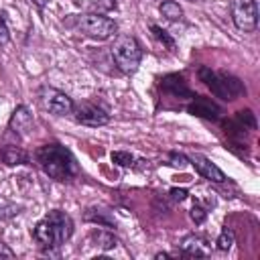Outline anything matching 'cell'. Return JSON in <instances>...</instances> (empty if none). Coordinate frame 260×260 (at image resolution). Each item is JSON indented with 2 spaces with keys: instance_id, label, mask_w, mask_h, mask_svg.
I'll use <instances>...</instances> for the list:
<instances>
[{
  "instance_id": "obj_25",
  "label": "cell",
  "mask_w": 260,
  "mask_h": 260,
  "mask_svg": "<svg viewBox=\"0 0 260 260\" xmlns=\"http://www.w3.org/2000/svg\"><path fill=\"white\" fill-rule=\"evenodd\" d=\"M8 39H10L8 28H6L4 20H0V47H2V45H6V43H8Z\"/></svg>"
},
{
  "instance_id": "obj_2",
  "label": "cell",
  "mask_w": 260,
  "mask_h": 260,
  "mask_svg": "<svg viewBox=\"0 0 260 260\" xmlns=\"http://www.w3.org/2000/svg\"><path fill=\"white\" fill-rule=\"evenodd\" d=\"M35 158L43 173L55 181H69L77 175V162L73 154L61 144H45L35 152Z\"/></svg>"
},
{
  "instance_id": "obj_13",
  "label": "cell",
  "mask_w": 260,
  "mask_h": 260,
  "mask_svg": "<svg viewBox=\"0 0 260 260\" xmlns=\"http://www.w3.org/2000/svg\"><path fill=\"white\" fill-rule=\"evenodd\" d=\"M160 87H162L165 91L177 95V98H193V93H191V89L187 87L185 79H183L181 75H177V73L165 75L162 81H160Z\"/></svg>"
},
{
  "instance_id": "obj_19",
  "label": "cell",
  "mask_w": 260,
  "mask_h": 260,
  "mask_svg": "<svg viewBox=\"0 0 260 260\" xmlns=\"http://www.w3.org/2000/svg\"><path fill=\"white\" fill-rule=\"evenodd\" d=\"M110 156H112V162H116L118 167H130L134 162V156L130 152H126V150H116Z\"/></svg>"
},
{
  "instance_id": "obj_7",
  "label": "cell",
  "mask_w": 260,
  "mask_h": 260,
  "mask_svg": "<svg viewBox=\"0 0 260 260\" xmlns=\"http://www.w3.org/2000/svg\"><path fill=\"white\" fill-rule=\"evenodd\" d=\"M41 100H43V106L51 114H55V116H69V114H73V108H75L73 100L67 93H63V91H59L55 87H45L43 93H41Z\"/></svg>"
},
{
  "instance_id": "obj_6",
  "label": "cell",
  "mask_w": 260,
  "mask_h": 260,
  "mask_svg": "<svg viewBox=\"0 0 260 260\" xmlns=\"http://www.w3.org/2000/svg\"><path fill=\"white\" fill-rule=\"evenodd\" d=\"M230 12L236 28L244 32H252L258 26V6L256 0H232Z\"/></svg>"
},
{
  "instance_id": "obj_17",
  "label": "cell",
  "mask_w": 260,
  "mask_h": 260,
  "mask_svg": "<svg viewBox=\"0 0 260 260\" xmlns=\"http://www.w3.org/2000/svg\"><path fill=\"white\" fill-rule=\"evenodd\" d=\"M150 30H152V35H154V39L158 41V43H162L167 49H175V41L167 35V30H162L160 26H156V24H152L150 26Z\"/></svg>"
},
{
  "instance_id": "obj_24",
  "label": "cell",
  "mask_w": 260,
  "mask_h": 260,
  "mask_svg": "<svg viewBox=\"0 0 260 260\" xmlns=\"http://www.w3.org/2000/svg\"><path fill=\"white\" fill-rule=\"evenodd\" d=\"M169 195H171L175 201H185L189 193H187V189H177V187H175V189H171V191H169Z\"/></svg>"
},
{
  "instance_id": "obj_1",
  "label": "cell",
  "mask_w": 260,
  "mask_h": 260,
  "mask_svg": "<svg viewBox=\"0 0 260 260\" xmlns=\"http://www.w3.org/2000/svg\"><path fill=\"white\" fill-rule=\"evenodd\" d=\"M73 234V219L61 209L49 211L32 230V238L43 252H53Z\"/></svg>"
},
{
  "instance_id": "obj_3",
  "label": "cell",
  "mask_w": 260,
  "mask_h": 260,
  "mask_svg": "<svg viewBox=\"0 0 260 260\" xmlns=\"http://www.w3.org/2000/svg\"><path fill=\"white\" fill-rule=\"evenodd\" d=\"M199 79L211 89L213 95L221 98V100H236L244 93V85L238 77L225 73V71H213L209 67H201L199 69Z\"/></svg>"
},
{
  "instance_id": "obj_21",
  "label": "cell",
  "mask_w": 260,
  "mask_h": 260,
  "mask_svg": "<svg viewBox=\"0 0 260 260\" xmlns=\"http://www.w3.org/2000/svg\"><path fill=\"white\" fill-rule=\"evenodd\" d=\"M236 120H238L242 126H246L248 130H254V128H256V120H254V114H252L250 110L238 112V114H236Z\"/></svg>"
},
{
  "instance_id": "obj_22",
  "label": "cell",
  "mask_w": 260,
  "mask_h": 260,
  "mask_svg": "<svg viewBox=\"0 0 260 260\" xmlns=\"http://www.w3.org/2000/svg\"><path fill=\"white\" fill-rule=\"evenodd\" d=\"M189 215H191V219H193L195 223H203V221H205V217H207V211H205V209H203L199 203H195V205L191 207Z\"/></svg>"
},
{
  "instance_id": "obj_18",
  "label": "cell",
  "mask_w": 260,
  "mask_h": 260,
  "mask_svg": "<svg viewBox=\"0 0 260 260\" xmlns=\"http://www.w3.org/2000/svg\"><path fill=\"white\" fill-rule=\"evenodd\" d=\"M215 244H217V248H219V250H223V252H225V250H230V248H232V244H234V232H232L230 228H223Z\"/></svg>"
},
{
  "instance_id": "obj_23",
  "label": "cell",
  "mask_w": 260,
  "mask_h": 260,
  "mask_svg": "<svg viewBox=\"0 0 260 260\" xmlns=\"http://www.w3.org/2000/svg\"><path fill=\"white\" fill-rule=\"evenodd\" d=\"M169 158H171V165H173V167H179V169H183V167L187 165V156H185V154H179V152H171V154H169Z\"/></svg>"
},
{
  "instance_id": "obj_26",
  "label": "cell",
  "mask_w": 260,
  "mask_h": 260,
  "mask_svg": "<svg viewBox=\"0 0 260 260\" xmlns=\"http://www.w3.org/2000/svg\"><path fill=\"white\" fill-rule=\"evenodd\" d=\"M0 258H14V252L2 242H0Z\"/></svg>"
},
{
  "instance_id": "obj_10",
  "label": "cell",
  "mask_w": 260,
  "mask_h": 260,
  "mask_svg": "<svg viewBox=\"0 0 260 260\" xmlns=\"http://www.w3.org/2000/svg\"><path fill=\"white\" fill-rule=\"evenodd\" d=\"M187 160H191V165L195 167V171L203 177V179H207V181H213V183H223L225 181V175H223V171L217 167V165H213L207 156H203V154H191Z\"/></svg>"
},
{
  "instance_id": "obj_15",
  "label": "cell",
  "mask_w": 260,
  "mask_h": 260,
  "mask_svg": "<svg viewBox=\"0 0 260 260\" xmlns=\"http://www.w3.org/2000/svg\"><path fill=\"white\" fill-rule=\"evenodd\" d=\"M158 12H160L167 20H171V22H175V20H181V18H183V8H181V6H179V2H175V0H165V2H160Z\"/></svg>"
},
{
  "instance_id": "obj_14",
  "label": "cell",
  "mask_w": 260,
  "mask_h": 260,
  "mask_svg": "<svg viewBox=\"0 0 260 260\" xmlns=\"http://www.w3.org/2000/svg\"><path fill=\"white\" fill-rule=\"evenodd\" d=\"M0 156H2V160H4L8 167L28 162V152H26V150H22L20 146H12V144L4 146V148H2V152H0Z\"/></svg>"
},
{
  "instance_id": "obj_16",
  "label": "cell",
  "mask_w": 260,
  "mask_h": 260,
  "mask_svg": "<svg viewBox=\"0 0 260 260\" xmlns=\"http://www.w3.org/2000/svg\"><path fill=\"white\" fill-rule=\"evenodd\" d=\"M91 240H93L95 246L102 248V250H112V248H116V244H118V240H116L114 234H110V232H102V230L93 232V234H91Z\"/></svg>"
},
{
  "instance_id": "obj_8",
  "label": "cell",
  "mask_w": 260,
  "mask_h": 260,
  "mask_svg": "<svg viewBox=\"0 0 260 260\" xmlns=\"http://www.w3.org/2000/svg\"><path fill=\"white\" fill-rule=\"evenodd\" d=\"M73 112H75V120L83 126L98 128V126H106L110 122V114L104 108H100L95 104H89V102L79 104L77 108H73Z\"/></svg>"
},
{
  "instance_id": "obj_12",
  "label": "cell",
  "mask_w": 260,
  "mask_h": 260,
  "mask_svg": "<svg viewBox=\"0 0 260 260\" xmlns=\"http://www.w3.org/2000/svg\"><path fill=\"white\" fill-rule=\"evenodd\" d=\"M8 126H10V130H12L14 134L26 136L28 130L32 128V114H30V110H28L26 106H18V108L12 112Z\"/></svg>"
},
{
  "instance_id": "obj_9",
  "label": "cell",
  "mask_w": 260,
  "mask_h": 260,
  "mask_svg": "<svg viewBox=\"0 0 260 260\" xmlns=\"http://www.w3.org/2000/svg\"><path fill=\"white\" fill-rule=\"evenodd\" d=\"M187 112L191 116H197V118H203V120H219L221 114H223L221 108L213 100L203 98V95H193V100L187 106Z\"/></svg>"
},
{
  "instance_id": "obj_5",
  "label": "cell",
  "mask_w": 260,
  "mask_h": 260,
  "mask_svg": "<svg viewBox=\"0 0 260 260\" xmlns=\"http://www.w3.org/2000/svg\"><path fill=\"white\" fill-rule=\"evenodd\" d=\"M77 26L85 37L95 39V41H106V39L114 37L118 30V24L104 14H83V16H79Z\"/></svg>"
},
{
  "instance_id": "obj_4",
  "label": "cell",
  "mask_w": 260,
  "mask_h": 260,
  "mask_svg": "<svg viewBox=\"0 0 260 260\" xmlns=\"http://www.w3.org/2000/svg\"><path fill=\"white\" fill-rule=\"evenodd\" d=\"M112 57H114V63L118 65L120 71L124 73H134L140 65V59H142V49L138 45V41L130 35H122L114 41V47H112Z\"/></svg>"
},
{
  "instance_id": "obj_27",
  "label": "cell",
  "mask_w": 260,
  "mask_h": 260,
  "mask_svg": "<svg viewBox=\"0 0 260 260\" xmlns=\"http://www.w3.org/2000/svg\"><path fill=\"white\" fill-rule=\"evenodd\" d=\"M30 2H32L39 10H43V8H45V4H47V0H30Z\"/></svg>"
},
{
  "instance_id": "obj_11",
  "label": "cell",
  "mask_w": 260,
  "mask_h": 260,
  "mask_svg": "<svg viewBox=\"0 0 260 260\" xmlns=\"http://www.w3.org/2000/svg\"><path fill=\"white\" fill-rule=\"evenodd\" d=\"M179 248H181L185 254H189V256H197V258H205V256L211 254V246H209V242H207L203 236H199V234H189V236H185V238L181 240Z\"/></svg>"
},
{
  "instance_id": "obj_20",
  "label": "cell",
  "mask_w": 260,
  "mask_h": 260,
  "mask_svg": "<svg viewBox=\"0 0 260 260\" xmlns=\"http://www.w3.org/2000/svg\"><path fill=\"white\" fill-rule=\"evenodd\" d=\"M85 219H87V221H93V223H100V225H106V228H114V225H116L114 219L106 217L104 213H93V209H87Z\"/></svg>"
}]
</instances>
